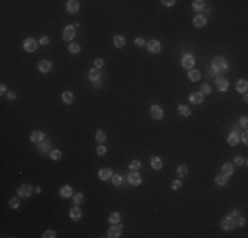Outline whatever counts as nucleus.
I'll return each instance as SVG.
<instances>
[{"label": "nucleus", "mask_w": 248, "mask_h": 238, "mask_svg": "<svg viewBox=\"0 0 248 238\" xmlns=\"http://www.w3.org/2000/svg\"><path fill=\"white\" fill-rule=\"evenodd\" d=\"M42 238H56L57 237V233L54 230H46L45 233H42Z\"/></svg>", "instance_id": "4c0bfd02"}, {"label": "nucleus", "mask_w": 248, "mask_h": 238, "mask_svg": "<svg viewBox=\"0 0 248 238\" xmlns=\"http://www.w3.org/2000/svg\"><path fill=\"white\" fill-rule=\"evenodd\" d=\"M121 229H123V225H119V226L112 225L108 229V237L110 238H119L120 233H121Z\"/></svg>", "instance_id": "f8f14e48"}, {"label": "nucleus", "mask_w": 248, "mask_h": 238, "mask_svg": "<svg viewBox=\"0 0 248 238\" xmlns=\"http://www.w3.org/2000/svg\"><path fill=\"white\" fill-rule=\"evenodd\" d=\"M181 181H179V180H174V181H172V185H170V187H172V189L173 190H177V189H179V188H181Z\"/></svg>", "instance_id": "37998d69"}, {"label": "nucleus", "mask_w": 248, "mask_h": 238, "mask_svg": "<svg viewBox=\"0 0 248 238\" xmlns=\"http://www.w3.org/2000/svg\"><path fill=\"white\" fill-rule=\"evenodd\" d=\"M99 77H100V70L99 69H91V70L88 72V78L91 79V81H98L99 79Z\"/></svg>", "instance_id": "cd10ccee"}, {"label": "nucleus", "mask_w": 248, "mask_h": 238, "mask_svg": "<svg viewBox=\"0 0 248 238\" xmlns=\"http://www.w3.org/2000/svg\"><path fill=\"white\" fill-rule=\"evenodd\" d=\"M145 45H147V49L151 53H158L161 50V44H160V41H157V40H149Z\"/></svg>", "instance_id": "39448f33"}, {"label": "nucleus", "mask_w": 248, "mask_h": 238, "mask_svg": "<svg viewBox=\"0 0 248 238\" xmlns=\"http://www.w3.org/2000/svg\"><path fill=\"white\" fill-rule=\"evenodd\" d=\"M71 194H73L71 187H69V185H63V187H61V189H60V196H61V197L69 198V197H71Z\"/></svg>", "instance_id": "aec40b11"}, {"label": "nucleus", "mask_w": 248, "mask_h": 238, "mask_svg": "<svg viewBox=\"0 0 248 238\" xmlns=\"http://www.w3.org/2000/svg\"><path fill=\"white\" fill-rule=\"evenodd\" d=\"M49 44V39L47 37H41L40 39V45H47Z\"/></svg>", "instance_id": "603ef678"}, {"label": "nucleus", "mask_w": 248, "mask_h": 238, "mask_svg": "<svg viewBox=\"0 0 248 238\" xmlns=\"http://www.w3.org/2000/svg\"><path fill=\"white\" fill-rule=\"evenodd\" d=\"M73 201H74V204H77V205L83 204V203H84V196H83V193H75V194L73 196Z\"/></svg>", "instance_id": "2f4dec72"}, {"label": "nucleus", "mask_w": 248, "mask_h": 238, "mask_svg": "<svg viewBox=\"0 0 248 238\" xmlns=\"http://www.w3.org/2000/svg\"><path fill=\"white\" fill-rule=\"evenodd\" d=\"M38 70L41 73H47L52 70V62L47 60H41L38 62Z\"/></svg>", "instance_id": "f3484780"}, {"label": "nucleus", "mask_w": 248, "mask_h": 238, "mask_svg": "<svg viewBox=\"0 0 248 238\" xmlns=\"http://www.w3.org/2000/svg\"><path fill=\"white\" fill-rule=\"evenodd\" d=\"M103 65H104V61L102 60V58H97V60L94 61V66H97V69L103 68Z\"/></svg>", "instance_id": "c03bdc74"}, {"label": "nucleus", "mask_w": 248, "mask_h": 238, "mask_svg": "<svg viewBox=\"0 0 248 238\" xmlns=\"http://www.w3.org/2000/svg\"><path fill=\"white\" fill-rule=\"evenodd\" d=\"M69 216H70V218L73 221H79L82 217V210L79 209V206H74V208L69 210Z\"/></svg>", "instance_id": "9b49d317"}, {"label": "nucleus", "mask_w": 248, "mask_h": 238, "mask_svg": "<svg viewBox=\"0 0 248 238\" xmlns=\"http://www.w3.org/2000/svg\"><path fill=\"white\" fill-rule=\"evenodd\" d=\"M248 132L247 131H244V132H243V134H241V140H243V143H244V144H247V143H248Z\"/></svg>", "instance_id": "3c124183"}, {"label": "nucleus", "mask_w": 248, "mask_h": 238, "mask_svg": "<svg viewBox=\"0 0 248 238\" xmlns=\"http://www.w3.org/2000/svg\"><path fill=\"white\" fill-rule=\"evenodd\" d=\"M151 166L153 169H161L162 168V160L158 156H153L151 159Z\"/></svg>", "instance_id": "b1692460"}, {"label": "nucleus", "mask_w": 248, "mask_h": 238, "mask_svg": "<svg viewBox=\"0 0 248 238\" xmlns=\"http://www.w3.org/2000/svg\"><path fill=\"white\" fill-rule=\"evenodd\" d=\"M36 192H38V193H40V192H41V188H40V187H37V188H36Z\"/></svg>", "instance_id": "13d9d810"}, {"label": "nucleus", "mask_w": 248, "mask_h": 238, "mask_svg": "<svg viewBox=\"0 0 248 238\" xmlns=\"http://www.w3.org/2000/svg\"><path fill=\"white\" fill-rule=\"evenodd\" d=\"M44 138H45V134L42 131H33L30 134V140L33 143H41L44 140Z\"/></svg>", "instance_id": "a211bd4d"}, {"label": "nucleus", "mask_w": 248, "mask_h": 238, "mask_svg": "<svg viewBox=\"0 0 248 238\" xmlns=\"http://www.w3.org/2000/svg\"><path fill=\"white\" fill-rule=\"evenodd\" d=\"M135 45L137 46H144L145 45V41L142 37H137V39H135Z\"/></svg>", "instance_id": "49530a36"}, {"label": "nucleus", "mask_w": 248, "mask_h": 238, "mask_svg": "<svg viewBox=\"0 0 248 238\" xmlns=\"http://www.w3.org/2000/svg\"><path fill=\"white\" fill-rule=\"evenodd\" d=\"M220 225H222V227H223L224 230H227V231L234 230L235 227H236L235 220H234V217H232V216H226V217H223V218L220 220Z\"/></svg>", "instance_id": "f03ea898"}, {"label": "nucleus", "mask_w": 248, "mask_h": 238, "mask_svg": "<svg viewBox=\"0 0 248 238\" xmlns=\"http://www.w3.org/2000/svg\"><path fill=\"white\" fill-rule=\"evenodd\" d=\"M215 83H216V86H218L219 91H227V89H228V86H230L228 81H227L226 78H223V77L215 78Z\"/></svg>", "instance_id": "9d476101"}, {"label": "nucleus", "mask_w": 248, "mask_h": 238, "mask_svg": "<svg viewBox=\"0 0 248 238\" xmlns=\"http://www.w3.org/2000/svg\"><path fill=\"white\" fill-rule=\"evenodd\" d=\"M32 190L33 189H32V187L29 184H23L17 188V193H19L20 197H29V196L32 194Z\"/></svg>", "instance_id": "423d86ee"}, {"label": "nucleus", "mask_w": 248, "mask_h": 238, "mask_svg": "<svg viewBox=\"0 0 248 238\" xmlns=\"http://www.w3.org/2000/svg\"><path fill=\"white\" fill-rule=\"evenodd\" d=\"M79 50H81V46H79L78 44H75V42H74V44H70V45H69V52H71V53H78Z\"/></svg>", "instance_id": "ea45409f"}, {"label": "nucleus", "mask_w": 248, "mask_h": 238, "mask_svg": "<svg viewBox=\"0 0 248 238\" xmlns=\"http://www.w3.org/2000/svg\"><path fill=\"white\" fill-rule=\"evenodd\" d=\"M120 220H121V217H120V214L118 213V212H112V213L110 214V217H108V221H110L112 225L119 224Z\"/></svg>", "instance_id": "a878e982"}, {"label": "nucleus", "mask_w": 248, "mask_h": 238, "mask_svg": "<svg viewBox=\"0 0 248 238\" xmlns=\"http://www.w3.org/2000/svg\"><path fill=\"white\" fill-rule=\"evenodd\" d=\"M140 167H141V164H140V161L139 160H133V161H131V164H129V169L131 171H139L140 169Z\"/></svg>", "instance_id": "e433bc0d"}, {"label": "nucleus", "mask_w": 248, "mask_h": 238, "mask_svg": "<svg viewBox=\"0 0 248 238\" xmlns=\"http://www.w3.org/2000/svg\"><path fill=\"white\" fill-rule=\"evenodd\" d=\"M74 36H75V28H74L73 25H67L63 28L62 37L65 41H71L74 39Z\"/></svg>", "instance_id": "7ed1b4c3"}, {"label": "nucleus", "mask_w": 248, "mask_h": 238, "mask_svg": "<svg viewBox=\"0 0 248 238\" xmlns=\"http://www.w3.org/2000/svg\"><path fill=\"white\" fill-rule=\"evenodd\" d=\"M112 183H114V185H116V187L121 184V176H120V175H114V176H112Z\"/></svg>", "instance_id": "a19ab883"}, {"label": "nucleus", "mask_w": 248, "mask_h": 238, "mask_svg": "<svg viewBox=\"0 0 248 238\" xmlns=\"http://www.w3.org/2000/svg\"><path fill=\"white\" fill-rule=\"evenodd\" d=\"M240 124H241V127H243V128H246V130H247V127H248V120H247V116H241V118H240Z\"/></svg>", "instance_id": "de8ad7c7"}, {"label": "nucleus", "mask_w": 248, "mask_h": 238, "mask_svg": "<svg viewBox=\"0 0 248 238\" xmlns=\"http://www.w3.org/2000/svg\"><path fill=\"white\" fill-rule=\"evenodd\" d=\"M178 113L181 114L182 116H190V114H192V111H190V107L186 105H179L178 106Z\"/></svg>", "instance_id": "bb28decb"}, {"label": "nucleus", "mask_w": 248, "mask_h": 238, "mask_svg": "<svg viewBox=\"0 0 248 238\" xmlns=\"http://www.w3.org/2000/svg\"><path fill=\"white\" fill-rule=\"evenodd\" d=\"M194 25L197 26V28H202V26L206 25V23H207V17H206L205 15H197L193 20Z\"/></svg>", "instance_id": "2eb2a0df"}, {"label": "nucleus", "mask_w": 248, "mask_h": 238, "mask_svg": "<svg viewBox=\"0 0 248 238\" xmlns=\"http://www.w3.org/2000/svg\"><path fill=\"white\" fill-rule=\"evenodd\" d=\"M247 89H248L247 79H240V81L236 83V90L239 93H247Z\"/></svg>", "instance_id": "4be33fe9"}, {"label": "nucleus", "mask_w": 248, "mask_h": 238, "mask_svg": "<svg viewBox=\"0 0 248 238\" xmlns=\"http://www.w3.org/2000/svg\"><path fill=\"white\" fill-rule=\"evenodd\" d=\"M128 183H129L131 185H135V187L140 185V183H141L140 175L137 173L136 171H131V172L128 173Z\"/></svg>", "instance_id": "1a4fd4ad"}, {"label": "nucleus", "mask_w": 248, "mask_h": 238, "mask_svg": "<svg viewBox=\"0 0 248 238\" xmlns=\"http://www.w3.org/2000/svg\"><path fill=\"white\" fill-rule=\"evenodd\" d=\"M235 163L237 164V166H241V164L244 163V159H243L241 156H237V157H235Z\"/></svg>", "instance_id": "5fc2aeb1"}, {"label": "nucleus", "mask_w": 248, "mask_h": 238, "mask_svg": "<svg viewBox=\"0 0 248 238\" xmlns=\"http://www.w3.org/2000/svg\"><path fill=\"white\" fill-rule=\"evenodd\" d=\"M112 42H114V45H115L116 48H123V46L125 45V39H124L123 36H120V35H116V36L114 37Z\"/></svg>", "instance_id": "5701e85b"}, {"label": "nucleus", "mask_w": 248, "mask_h": 238, "mask_svg": "<svg viewBox=\"0 0 248 238\" xmlns=\"http://www.w3.org/2000/svg\"><path fill=\"white\" fill-rule=\"evenodd\" d=\"M66 9L70 13L77 12V11L79 9V3L77 2V0H69V2L66 3Z\"/></svg>", "instance_id": "6ab92c4d"}, {"label": "nucleus", "mask_w": 248, "mask_h": 238, "mask_svg": "<svg viewBox=\"0 0 248 238\" xmlns=\"http://www.w3.org/2000/svg\"><path fill=\"white\" fill-rule=\"evenodd\" d=\"M5 90H7V87H5V85L4 83H2V85H0V94H4L5 93Z\"/></svg>", "instance_id": "6e6d98bb"}, {"label": "nucleus", "mask_w": 248, "mask_h": 238, "mask_svg": "<svg viewBox=\"0 0 248 238\" xmlns=\"http://www.w3.org/2000/svg\"><path fill=\"white\" fill-rule=\"evenodd\" d=\"M237 213H239V212H237V210H234V212H232V217H236V216H237Z\"/></svg>", "instance_id": "4d7b16f0"}, {"label": "nucleus", "mask_w": 248, "mask_h": 238, "mask_svg": "<svg viewBox=\"0 0 248 238\" xmlns=\"http://www.w3.org/2000/svg\"><path fill=\"white\" fill-rule=\"evenodd\" d=\"M189 100L192 103H194V105H198V103H201L203 100V94L201 91H193L192 94L189 95Z\"/></svg>", "instance_id": "ddd939ff"}, {"label": "nucleus", "mask_w": 248, "mask_h": 238, "mask_svg": "<svg viewBox=\"0 0 248 238\" xmlns=\"http://www.w3.org/2000/svg\"><path fill=\"white\" fill-rule=\"evenodd\" d=\"M189 78H190V81H193V82L198 81V79L201 78V73L198 70H194V69H192V70L189 72Z\"/></svg>", "instance_id": "7c9ffc66"}, {"label": "nucleus", "mask_w": 248, "mask_h": 238, "mask_svg": "<svg viewBox=\"0 0 248 238\" xmlns=\"http://www.w3.org/2000/svg\"><path fill=\"white\" fill-rule=\"evenodd\" d=\"M234 220H235V218H234ZM235 225H236V226H240V227L244 226V225H246V218H244V217H239V218H236V220H235Z\"/></svg>", "instance_id": "79ce46f5"}, {"label": "nucleus", "mask_w": 248, "mask_h": 238, "mask_svg": "<svg viewBox=\"0 0 248 238\" xmlns=\"http://www.w3.org/2000/svg\"><path fill=\"white\" fill-rule=\"evenodd\" d=\"M211 68L214 69L216 72V77H220L223 76V74L227 72V69H228V62L224 57H215L213 62H211Z\"/></svg>", "instance_id": "f257e3e1"}, {"label": "nucleus", "mask_w": 248, "mask_h": 238, "mask_svg": "<svg viewBox=\"0 0 248 238\" xmlns=\"http://www.w3.org/2000/svg\"><path fill=\"white\" fill-rule=\"evenodd\" d=\"M37 46H38V44H37V41L34 39H26L24 42H23V48L25 52H34L37 49Z\"/></svg>", "instance_id": "20e7f679"}, {"label": "nucleus", "mask_w": 248, "mask_h": 238, "mask_svg": "<svg viewBox=\"0 0 248 238\" xmlns=\"http://www.w3.org/2000/svg\"><path fill=\"white\" fill-rule=\"evenodd\" d=\"M227 142H228L230 146H236L237 143L240 142V135L237 131H232L231 134L228 135V138H227Z\"/></svg>", "instance_id": "dca6fc26"}, {"label": "nucleus", "mask_w": 248, "mask_h": 238, "mask_svg": "<svg viewBox=\"0 0 248 238\" xmlns=\"http://www.w3.org/2000/svg\"><path fill=\"white\" fill-rule=\"evenodd\" d=\"M106 152H107V148H106L104 146H99L97 148V153H98V155H100V156H103Z\"/></svg>", "instance_id": "a18cd8bd"}, {"label": "nucleus", "mask_w": 248, "mask_h": 238, "mask_svg": "<svg viewBox=\"0 0 248 238\" xmlns=\"http://www.w3.org/2000/svg\"><path fill=\"white\" fill-rule=\"evenodd\" d=\"M98 175H99V179L102 180V181H107V180L112 179V171H111L110 168H102Z\"/></svg>", "instance_id": "4468645a"}, {"label": "nucleus", "mask_w": 248, "mask_h": 238, "mask_svg": "<svg viewBox=\"0 0 248 238\" xmlns=\"http://www.w3.org/2000/svg\"><path fill=\"white\" fill-rule=\"evenodd\" d=\"M215 183H216V185L218 187H223V185H226L227 184V177L224 176V175H218V176L215 177Z\"/></svg>", "instance_id": "c756f323"}, {"label": "nucleus", "mask_w": 248, "mask_h": 238, "mask_svg": "<svg viewBox=\"0 0 248 238\" xmlns=\"http://www.w3.org/2000/svg\"><path fill=\"white\" fill-rule=\"evenodd\" d=\"M232 173H234V167H232V164L226 163L224 166L222 167V175H224L226 177H230V176H232Z\"/></svg>", "instance_id": "412c9836"}, {"label": "nucleus", "mask_w": 248, "mask_h": 238, "mask_svg": "<svg viewBox=\"0 0 248 238\" xmlns=\"http://www.w3.org/2000/svg\"><path fill=\"white\" fill-rule=\"evenodd\" d=\"M207 74H209L210 77H213V78H214V77H216V72H215V70H214V69L211 68V66L207 69Z\"/></svg>", "instance_id": "8fccbe9b"}, {"label": "nucleus", "mask_w": 248, "mask_h": 238, "mask_svg": "<svg viewBox=\"0 0 248 238\" xmlns=\"http://www.w3.org/2000/svg\"><path fill=\"white\" fill-rule=\"evenodd\" d=\"M49 156H50L52 160H60V159L62 157V152L60 150H53V151H50Z\"/></svg>", "instance_id": "72a5a7b5"}, {"label": "nucleus", "mask_w": 248, "mask_h": 238, "mask_svg": "<svg viewBox=\"0 0 248 238\" xmlns=\"http://www.w3.org/2000/svg\"><path fill=\"white\" fill-rule=\"evenodd\" d=\"M192 7H193L194 11H201L205 7V2L203 0H194V2L192 3Z\"/></svg>", "instance_id": "473e14b6"}, {"label": "nucleus", "mask_w": 248, "mask_h": 238, "mask_svg": "<svg viewBox=\"0 0 248 238\" xmlns=\"http://www.w3.org/2000/svg\"><path fill=\"white\" fill-rule=\"evenodd\" d=\"M62 100H63L65 103H67V105L73 103V100H74L73 93H71V91H63V93H62Z\"/></svg>", "instance_id": "393cba45"}, {"label": "nucleus", "mask_w": 248, "mask_h": 238, "mask_svg": "<svg viewBox=\"0 0 248 238\" xmlns=\"http://www.w3.org/2000/svg\"><path fill=\"white\" fill-rule=\"evenodd\" d=\"M194 62H195L194 61V57L192 54H185L182 57V60H181V65L185 69H192L194 66Z\"/></svg>", "instance_id": "6e6552de"}, {"label": "nucleus", "mask_w": 248, "mask_h": 238, "mask_svg": "<svg viewBox=\"0 0 248 238\" xmlns=\"http://www.w3.org/2000/svg\"><path fill=\"white\" fill-rule=\"evenodd\" d=\"M151 115H152L153 119L160 120V119H162V116H164V111L158 105H153L151 107Z\"/></svg>", "instance_id": "0eeeda50"}, {"label": "nucleus", "mask_w": 248, "mask_h": 238, "mask_svg": "<svg viewBox=\"0 0 248 238\" xmlns=\"http://www.w3.org/2000/svg\"><path fill=\"white\" fill-rule=\"evenodd\" d=\"M177 173H178V176L179 177H186L187 176V173H189V168H187V166H179L178 167V169H177Z\"/></svg>", "instance_id": "c85d7f7f"}, {"label": "nucleus", "mask_w": 248, "mask_h": 238, "mask_svg": "<svg viewBox=\"0 0 248 238\" xmlns=\"http://www.w3.org/2000/svg\"><path fill=\"white\" fill-rule=\"evenodd\" d=\"M7 98H8L9 100H13V99H16V94H15L13 91H8V93H7Z\"/></svg>", "instance_id": "864d4df0"}, {"label": "nucleus", "mask_w": 248, "mask_h": 238, "mask_svg": "<svg viewBox=\"0 0 248 238\" xmlns=\"http://www.w3.org/2000/svg\"><path fill=\"white\" fill-rule=\"evenodd\" d=\"M164 5H165V7H172V5L176 3V0H162L161 2Z\"/></svg>", "instance_id": "09e8293b"}, {"label": "nucleus", "mask_w": 248, "mask_h": 238, "mask_svg": "<svg viewBox=\"0 0 248 238\" xmlns=\"http://www.w3.org/2000/svg\"><path fill=\"white\" fill-rule=\"evenodd\" d=\"M201 93L202 94H210L211 93V87L209 83H202V86H201Z\"/></svg>", "instance_id": "58836bf2"}, {"label": "nucleus", "mask_w": 248, "mask_h": 238, "mask_svg": "<svg viewBox=\"0 0 248 238\" xmlns=\"http://www.w3.org/2000/svg\"><path fill=\"white\" fill-rule=\"evenodd\" d=\"M95 139H97V142H99V143H104L106 142V134L102 130H98L97 134H95Z\"/></svg>", "instance_id": "f704fd0d"}, {"label": "nucleus", "mask_w": 248, "mask_h": 238, "mask_svg": "<svg viewBox=\"0 0 248 238\" xmlns=\"http://www.w3.org/2000/svg\"><path fill=\"white\" fill-rule=\"evenodd\" d=\"M8 205H9L12 209H17L19 206H20V201H19V198H17V197H12V198L9 200Z\"/></svg>", "instance_id": "c9c22d12"}]
</instances>
